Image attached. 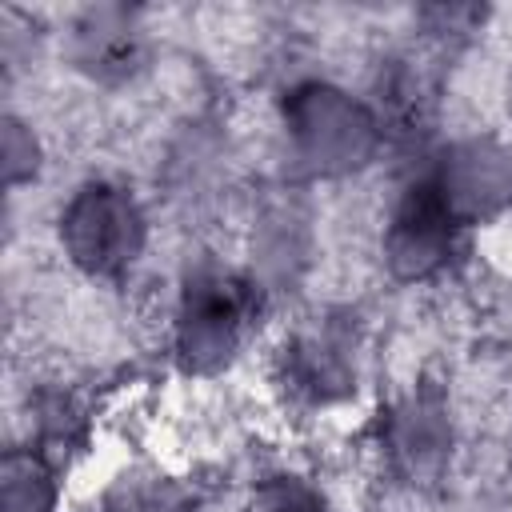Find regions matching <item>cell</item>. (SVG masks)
Here are the masks:
<instances>
[{
	"label": "cell",
	"mask_w": 512,
	"mask_h": 512,
	"mask_svg": "<svg viewBox=\"0 0 512 512\" xmlns=\"http://www.w3.org/2000/svg\"><path fill=\"white\" fill-rule=\"evenodd\" d=\"M432 180L440 184V192L448 196L456 216L468 224V216L488 212L500 200H508V192H512V160L492 152L488 144H468Z\"/></svg>",
	"instance_id": "cell-5"
},
{
	"label": "cell",
	"mask_w": 512,
	"mask_h": 512,
	"mask_svg": "<svg viewBox=\"0 0 512 512\" xmlns=\"http://www.w3.org/2000/svg\"><path fill=\"white\" fill-rule=\"evenodd\" d=\"M80 60L88 68L104 72H124L136 60V32L124 20V12H92L88 28H80Z\"/></svg>",
	"instance_id": "cell-8"
},
{
	"label": "cell",
	"mask_w": 512,
	"mask_h": 512,
	"mask_svg": "<svg viewBox=\"0 0 512 512\" xmlns=\"http://www.w3.org/2000/svg\"><path fill=\"white\" fill-rule=\"evenodd\" d=\"M284 120L300 156L320 172L356 168L376 148V116L328 84L296 88L284 104Z\"/></svg>",
	"instance_id": "cell-3"
},
{
	"label": "cell",
	"mask_w": 512,
	"mask_h": 512,
	"mask_svg": "<svg viewBox=\"0 0 512 512\" xmlns=\"http://www.w3.org/2000/svg\"><path fill=\"white\" fill-rule=\"evenodd\" d=\"M384 448L392 452L396 468H404L408 476H424V472L440 468V460L448 452V416H444L440 400L408 396L404 404H396L388 416Z\"/></svg>",
	"instance_id": "cell-6"
},
{
	"label": "cell",
	"mask_w": 512,
	"mask_h": 512,
	"mask_svg": "<svg viewBox=\"0 0 512 512\" xmlns=\"http://www.w3.org/2000/svg\"><path fill=\"white\" fill-rule=\"evenodd\" d=\"M464 220L440 192L432 176L404 188L400 204L392 208L388 232H384V256L388 268L400 280H428L440 268H448Z\"/></svg>",
	"instance_id": "cell-4"
},
{
	"label": "cell",
	"mask_w": 512,
	"mask_h": 512,
	"mask_svg": "<svg viewBox=\"0 0 512 512\" xmlns=\"http://www.w3.org/2000/svg\"><path fill=\"white\" fill-rule=\"evenodd\" d=\"M268 512H320L316 496L300 484H280L272 496H268Z\"/></svg>",
	"instance_id": "cell-11"
},
{
	"label": "cell",
	"mask_w": 512,
	"mask_h": 512,
	"mask_svg": "<svg viewBox=\"0 0 512 512\" xmlns=\"http://www.w3.org/2000/svg\"><path fill=\"white\" fill-rule=\"evenodd\" d=\"M60 240L88 276H120L144 248V212L120 184H84L60 216Z\"/></svg>",
	"instance_id": "cell-2"
},
{
	"label": "cell",
	"mask_w": 512,
	"mask_h": 512,
	"mask_svg": "<svg viewBox=\"0 0 512 512\" xmlns=\"http://www.w3.org/2000/svg\"><path fill=\"white\" fill-rule=\"evenodd\" d=\"M104 512H192V496L164 476H124Z\"/></svg>",
	"instance_id": "cell-10"
},
{
	"label": "cell",
	"mask_w": 512,
	"mask_h": 512,
	"mask_svg": "<svg viewBox=\"0 0 512 512\" xmlns=\"http://www.w3.org/2000/svg\"><path fill=\"white\" fill-rule=\"evenodd\" d=\"M288 384L308 392L312 400H332L348 392V360L344 344L332 332L300 336L288 352Z\"/></svg>",
	"instance_id": "cell-7"
},
{
	"label": "cell",
	"mask_w": 512,
	"mask_h": 512,
	"mask_svg": "<svg viewBox=\"0 0 512 512\" xmlns=\"http://www.w3.org/2000/svg\"><path fill=\"white\" fill-rule=\"evenodd\" d=\"M52 472L40 456L12 452L4 460V512H52Z\"/></svg>",
	"instance_id": "cell-9"
},
{
	"label": "cell",
	"mask_w": 512,
	"mask_h": 512,
	"mask_svg": "<svg viewBox=\"0 0 512 512\" xmlns=\"http://www.w3.org/2000/svg\"><path fill=\"white\" fill-rule=\"evenodd\" d=\"M260 316V292L252 280L228 268H200L184 280L176 308V356L188 372H212L228 364Z\"/></svg>",
	"instance_id": "cell-1"
}]
</instances>
